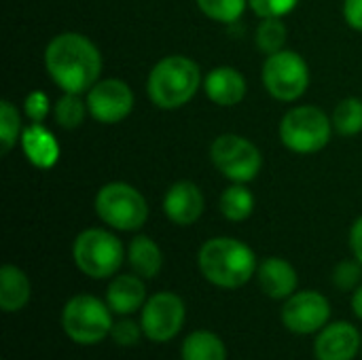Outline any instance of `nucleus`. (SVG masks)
<instances>
[{"label":"nucleus","instance_id":"f257e3e1","mask_svg":"<svg viewBox=\"0 0 362 360\" xmlns=\"http://www.w3.org/2000/svg\"><path fill=\"white\" fill-rule=\"evenodd\" d=\"M102 53L81 32H62L45 49V68L64 93H87L102 74Z\"/></svg>","mask_w":362,"mask_h":360},{"label":"nucleus","instance_id":"f03ea898","mask_svg":"<svg viewBox=\"0 0 362 360\" xmlns=\"http://www.w3.org/2000/svg\"><path fill=\"white\" fill-rule=\"evenodd\" d=\"M197 267L212 286L235 291L257 276L259 261L255 250L242 240L210 238L197 252Z\"/></svg>","mask_w":362,"mask_h":360},{"label":"nucleus","instance_id":"7ed1b4c3","mask_svg":"<svg viewBox=\"0 0 362 360\" xmlns=\"http://www.w3.org/2000/svg\"><path fill=\"white\" fill-rule=\"evenodd\" d=\"M204 83L202 68L187 55H168L159 59L146 79L148 100L161 110H176L189 104Z\"/></svg>","mask_w":362,"mask_h":360},{"label":"nucleus","instance_id":"20e7f679","mask_svg":"<svg viewBox=\"0 0 362 360\" xmlns=\"http://www.w3.org/2000/svg\"><path fill=\"white\" fill-rule=\"evenodd\" d=\"M72 259L81 274L93 280L115 278L127 259L123 242L106 229L89 227L74 238Z\"/></svg>","mask_w":362,"mask_h":360},{"label":"nucleus","instance_id":"39448f33","mask_svg":"<svg viewBox=\"0 0 362 360\" xmlns=\"http://www.w3.org/2000/svg\"><path fill=\"white\" fill-rule=\"evenodd\" d=\"M112 310L108 308L106 299L102 301L95 295L81 293L70 297L62 308V329L68 339L78 346H95L110 337L112 331Z\"/></svg>","mask_w":362,"mask_h":360},{"label":"nucleus","instance_id":"423d86ee","mask_svg":"<svg viewBox=\"0 0 362 360\" xmlns=\"http://www.w3.org/2000/svg\"><path fill=\"white\" fill-rule=\"evenodd\" d=\"M95 214L115 231H138L148 219V204L144 195L121 180L104 185L93 199Z\"/></svg>","mask_w":362,"mask_h":360},{"label":"nucleus","instance_id":"0eeeda50","mask_svg":"<svg viewBox=\"0 0 362 360\" xmlns=\"http://www.w3.org/2000/svg\"><path fill=\"white\" fill-rule=\"evenodd\" d=\"M282 144L297 155H314L322 151L333 136V121L318 106H295L280 121Z\"/></svg>","mask_w":362,"mask_h":360},{"label":"nucleus","instance_id":"6e6552de","mask_svg":"<svg viewBox=\"0 0 362 360\" xmlns=\"http://www.w3.org/2000/svg\"><path fill=\"white\" fill-rule=\"evenodd\" d=\"M263 87L280 102H297L310 87V66L293 49H282L265 57Z\"/></svg>","mask_w":362,"mask_h":360},{"label":"nucleus","instance_id":"1a4fd4ad","mask_svg":"<svg viewBox=\"0 0 362 360\" xmlns=\"http://www.w3.org/2000/svg\"><path fill=\"white\" fill-rule=\"evenodd\" d=\"M214 168L231 182H250L263 168V155L255 142L238 134H223L210 146Z\"/></svg>","mask_w":362,"mask_h":360},{"label":"nucleus","instance_id":"9d476101","mask_svg":"<svg viewBox=\"0 0 362 360\" xmlns=\"http://www.w3.org/2000/svg\"><path fill=\"white\" fill-rule=\"evenodd\" d=\"M187 323V306L180 295L159 291L146 299L140 310V325L144 337L155 344L172 342Z\"/></svg>","mask_w":362,"mask_h":360},{"label":"nucleus","instance_id":"9b49d317","mask_svg":"<svg viewBox=\"0 0 362 360\" xmlns=\"http://www.w3.org/2000/svg\"><path fill=\"white\" fill-rule=\"evenodd\" d=\"M280 318L293 335H314L329 325L331 303L318 291H299L284 299Z\"/></svg>","mask_w":362,"mask_h":360},{"label":"nucleus","instance_id":"f8f14e48","mask_svg":"<svg viewBox=\"0 0 362 360\" xmlns=\"http://www.w3.org/2000/svg\"><path fill=\"white\" fill-rule=\"evenodd\" d=\"M89 115L104 125H115L127 119L134 110V91L121 79H100L87 93Z\"/></svg>","mask_w":362,"mask_h":360},{"label":"nucleus","instance_id":"ddd939ff","mask_svg":"<svg viewBox=\"0 0 362 360\" xmlns=\"http://www.w3.org/2000/svg\"><path fill=\"white\" fill-rule=\"evenodd\" d=\"M358 352H362V335L348 320L329 323L325 329L316 333L314 339L316 360H354Z\"/></svg>","mask_w":362,"mask_h":360},{"label":"nucleus","instance_id":"4468645a","mask_svg":"<svg viewBox=\"0 0 362 360\" xmlns=\"http://www.w3.org/2000/svg\"><path fill=\"white\" fill-rule=\"evenodd\" d=\"M206 210V197L202 189L191 180L174 182L163 195V214L178 227H189L202 219Z\"/></svg>","mask_w":362,"mask_h":360},{"label":"nucleus","instance_id":"2eb2a0df","mask_svg":"<svg viewBox=\"0 0 362 360\" xmlns=\"http://www.w3.org/2000/svg\"><path fill=\"white\" fill-rule=\"evenodd\" d=\"M257 282L263 295L276 301L288 299L293 293H297L299 276L293 263H288L282 257H267L257 267Z\"/></svg>","mask_w":362,"mask_h":360},{"label":"nucleus","instance_id":"dca6fc26","mask_svg":"<svg viewBox=\"0 0 362 360\" xmlns=\"http://www.w3.org/2000/svg\"><path fill=\"white\" fill-rule=\"evenodd\" d=\"M146 284L138 274H117L106 289V303L117 316H132L146 303Z\"/></svg>","mask_w":362,"mask_h":360},{"label":"nucleus","instance_id":"f3484780","mask_svg":"<svg viewBox=\"0 0 362 360\" xmlns=\"http://www.w3.org/2000/svg\"><path fill=\"white\" fill-rule=\"evenodd\" d=\"M246 79L233 66H216L204 76V91L210 102L218 106H235L246 95Z\"/></svg>","mask_w":362,"mask_h":360},{"label":"nucleus","instance_id":"a211bd4d","mask_svg":"<svg viewBox=\"0 0 362 360\" xmlns=\"http://www.w3.org/2000/svg\"><path fill=\"white\" fill-rule=\"evenodd\" d=\"M19 144L25 159L38 170H51L59 159V142L42 123H30L21 132Z\"/></svg>","mask_w":362,"mask_h":360},{"label":"nucleus","instance_id":"6ab92c4d","mask_svg":"<svg viewBox=\"0 0 362 360\" xmlns=\"http://www.w3.org/2000/svg\"><path fill=\"white\" fill-rule=\"evenodd\" d=\"M32 297V284L23 269L17 265H2L0 269V308L6 314L19 312Z\"/></svg>","mask_w":362,"mask_h":360},{"label":"nucleus","instance_id":"aec40b11","mask_svg":"<svg viewBox=\"0 0 362 360\" xmlns=\"http://www.w3.org/2000/svg\"><path fill=\"white\" fill-rule=\"evenodd\" d=\"M127 263L134 274L144 280L157 278L163 267V252L148 236H136L127 246Z\"/></svg>","mask_w":362,"mask_h":360},{"label":"nucleus","instance_id":"412c9836","mask_svg":"<svg viewBox=\"0 0 362 360\" xmlns=\"http://www.w3.org/2000/svg\"><path fill=\"white\" fill-rule=\"evenodd\" d=\"M180 360H227V346L214 331L197 329L185 337Z\"/></svg>","mask_w":362,"mask_h":360},{"label":"nucleus","instance_id":"4be33fe9","mask_svg":"<svg viewBox=\"0 0 362 360\" xmlns=\"http://www.w3.org/2000/svg\"><path fill=\"white\" fill-rule=\"evenodd\" d=\"M255 204H257V199L244 182L229 185L218 197V210L231 223L248 221L255 212Z\"/></svg>","mask_w":362,"mask_h":360},{"label":"nucleus","instance_id":"5701e85b","mask_svg":"<svg viewBox=\"0 0 362 360\" xmlns=\"http://www.w3.org/2000/svg\"><path fill=\"white\" fill-rule=\"evenodd\" d=\"M286 36H288V28L282 21V17H265L257 25L255 40H257L259 51H263L265 55H272V53L286 49Z\"/></svg>","mask_w":362,"mask_h":360},{"label":"nucleus","instance_id":"b1692460","mask_svg":"<svg viewBox=\"0 0 362 360\" xmlns=\"http://www.w3.org/2000/svg\"><path fill=\"white\" fill-rule=\"evenodd\" d=\"M89 112L87 100H83L81 93H64L55 104H53V117L55 123L64 129H76L83 121L85 115Z\"/></svg>","mask_w":362,"mask_h":360},{"label":"nucleus","instance_id":"393cba45","mask_svg":"<svg viewBox=\"0 0 362 360\" xmlns=\"http://www.w3.org/2000/svg\"><path fill=\"white\" fill-rule=\"evenodd\" d=\"M333 129L339 136H356L362 132V100L346 98L333 110Z\"/></svg>","mask_w":362,"mask_h":360},{"label":"nucleus","instance_id":"a878e982","mask_svg":"<svg viewBox=\"0 0 362 360\" xmlns=\"http://www.w3.org/2000/svg\"><path fill=\"white\" fill-rule=\"evenodd\" d=\"M21 117L13 102H0V153L8 155L11 149L21 140Z\"/></svg>","mask_w":362,"mask_h":360},{"label":"nucleus","instance_id":"bb28decb","mask_svg":"<svg viewBox=\"0 0 362 360\" xmlns=\"http://www.w3.org/2000/svg\"><path fill=\"white\" fill-rule=\"evenodd\" d=\"M195 2L197 8L208 19L218 23H235L248 6V0H195Z\"/></svg>","mask_w":362,"mask_h":360},{"label":"nucleus","instance_id":"cd10ccee","mask_svg":"<svg viewBox=\"0 0 362 360\" xmlns=\"http://www.w3.org/2000/svg\"><path fill=\"white\" fill-rule=\"evenodd\" d=\"M333 284L344 293H354L362 284V263L356 259H346L333 269Z\"/></svg>","mask_w":362,"mask_h":360},{"label":"nucleus","instance_id":"c85d7f7f","mask_svg":"<svg viewBox=\"0 0 362 360\" xmlns=\"http://www.w3.org/2000/svg\"><path fill=\"white\" fill-rule=\"evenodd\" d=\"M144 337V331H142V325L132 320V318H119L115 325H112V331H110V339L121 346V348H132L136 346L140 339Z\"/></svg>","mask_w":362,"mask_h":360},{"label":"nucleus","instance_id":"c756f323","mask_svg":"<svg viewBox=\"0 0 362 360\" xmlns=\"http://www.w3.org/2000/svg\"><path fill=\"white\" fill-rule=\"evenodd\" d=\"M299 0H248V6L259 15L261 19L265 17H284L297 8Z\"/></svg>","mask_w":362,"mask_h":360},{"label":"nucleus","instance_id":"7c9ffc66","mask_svg":"<svg viewBox=\"0 0 362 360\" xmlns=\"http://www.w3.org/2000/svg\"><path fill=\"white\" fill-rule=\"evenodd\" d=\"M23 110L32 123H42L51 112V100L45 91H32L23 102Z\"/></svg>","mask_w":362,"mask_h":360},{"label":"nucleus","instance_id":"2f4dec72","mask_svg":"<svg viewBox=\"0 0 362 360\" xmlns=\"http://www.w3.org/2000/svg\"><path fill=\"white\" fill-rule=\"evenodd\" d=\"M344 19L352 30L362 32V0H344Z\"/></svg>","mask_w":362,"mask_h":360},{"label":"nucleus","instance_id":"473e14b6","mask_svg":"<svg viewBox=\"0 0 362 360\" xmlns=\"http://www.w3.org/2000/svg\"><path fill=\"white\" fill-rule=\"evenodd\" d=\"M348 242H350V250H352V257L356 259V261H361L362 263V216H358L354 223H352V227H350V238H348Z\"/></svg>","mask_w":362,"mask_h":360},{"label":"nucleus","instance_id":"72a5a7b5","mask_svg":"<svg viewBox=\"0 0 362 360\" xmlns=\"http://www.w3.org/2000/svg\"><path fill=\"white\" fill-rule=\"evenodd\" d=\"M350 306H352V312L356 314V318H361L362 320V284L352 293V301H350Z\"/></svg>","mask_w":362,"mask_h":360}]
</instances>
